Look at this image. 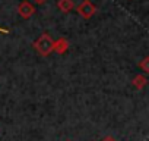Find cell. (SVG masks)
<instances>
[{
  "label": "cell",
  "instance_id": "5",
  "mask_svg": "<svg viewBox=\"0 0 149 141\" xmlns=\"http://www.w3.org/2000/svg\"><path fill=\"white\" fill-rule=\"evenodd\" d=\"M57 8L63 13H67V12H70L74 8V3H73V0H58V2H57Z\"/></svg>",
  "mask_w": 149,
  "mask_h": 141
},
{
  "label": "cell",
  "instance_id": "11",
  "mask_svg": "<svg viewBox=\"0 0 149 141\" xmlns=\"http://www.w3.org/2000/svg\"><path fill=\"white\" fill-rule=\"evenodd\" d=\"M67 141H72V140H67Z\"/></svg>",
  "mask_w": 149,
  "mask_h": 141
},
{
  "label": "cell",
  "instance_id": "7",
  "mask_svg": "<svg viewBox=\"0 0 149 141\" xmlns=\"http://www.w3.org/2000/svg\"><path fill=\"white\" fill-rule=\"evenodd\" d=\"M139 66L143 69V72H145V74H148V72H149V57H145V59L139 63Z\"/></svg>",
  "mask_w": 149,
  "mask_h": 141
},
{
  "label": "cell",
  "instance_id": "3",
  "mask_svg": "<svg viewBox=\"0 0 149 141\" xmlns=\"http://www.w3.org/2000/svg\"><path fill=\"white\" fill-rule=\"evenodd\" d=\"M18 13L21 15V18L28 19V18H31L35 13V8H34L32 3L28 2V0H24V2H21L19 6H18Z\"/></svg>",
  "mask_w": 149,
  "mask_h": 141
},
{
  "label": "cell",
  "instance_id": "1",
  "mask_svg": "<svg viewBox=\"0 0 149 141\" xmlns=\"http://www.w3.org/2000/svg\"><path fill=\"white\" fill-rule=\"evenodd\" d=\"M53 44H54V41H53V38L50 37V34L44 32V34H41V35L35 40L34 49H35L41 56H48V54L53 51Z\"/></svg>",
  "mask_w": 149,
  "mask_h": 141
},
{
  "label": "cell",
  "instance_id": "6",
  "mask_svg": "<svg viewBox=\"0 0 149 141\" xmlns=\"http://www.w3.org/2000/svg\"><path fill=\"white\" fill-rule=\"evenodd\" d=\"M146 84H148V78H146L145 75H136V77L133 78V85H134V88H137V90H142Z\"/></svg>",
  "mask_w": 149,
  "mask_h": 141
},
{
  "label": "cell",
  "instance_id": "10",
  "mask_svg": "<svg viewBox=\"0 0 149 141\" xmlns=\"http://www.w3.org/2000/svg\"><path fill=\"white\" fill-rule=\"evenodd\" d=\"M0 32H9L8 30H3V28H0Z\"/></svg>",
  "mask_w": 149,
  "mask_h": 141
},
{
  "label": "cell",
  "instance_id": "9",
  "mask_svg": "<svg viewBox=\"0 0 149 141\" xmlns=\"http://www.w3.org/2000/svg\"><path fill=\"white\" fill-rule=\"evenodd\" d=\"M102 141H116V140H114L113 137H105V138H104Z\"/></svg>",
  "mask_w": 149,
  "mask_h": 141
},
{
  "label": "cell",
  "instance_id": "8",
  "mask_svg": "<svg viewBox=\"0 0 149 141\" xmlns=\"http://www.w3.org/2000/svg\"><path fill=\"white\" fill-rule=\"evenodd\" d=\"M47 0H34V3L35 5H42V3H45Z\"/></svg>",
  "mask_w": 149,
  "mask_h": 141
},
{
  "label": "cell",
  "instance_id": "4",
  "mask_svg": "<svg viewBox=\"0 0 149 141\" xmlns=\"http://www.w3.org/2000/svg\"><path fill=\"white\" fill-rule=\"evenodd\" d=\"M67 49H69V41H67L66 38H58V40H56L54 44H53V51H56V53H58V54H63Z\"/></svg>",
  "mask_w": 149,
  "mask_h": 141
},
{
  "label": "cell",
  "instance_id": "2",
  "mask_svg": "<svg viewBox=\"0 0 149 141\" xmlns=\"http://www.w3.org/2000/svg\"><path fill=\"white\" fill-rule=\"evenodd\" d=\"M76 11H78V13H79L82 18L89 19V18H92V16L95 15L97 8H95V5L91 2V0H84V2L76 8Z\"/></svg>",
  "mask_w": 149,
  "mask_h": 141
}]
</instances>
